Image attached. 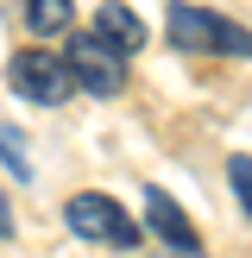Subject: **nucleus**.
Returning <instances> with one entry per match:
<instances>
[{"label":"nucleus","instance_id":"10","mask_svg":"<svg viewBox=\"0 0 252 258\" xmlns=\"http://www.w3.org/2000/svg\"><path fill=\"white\" fill-rule=\"evenodd\" d=\"M0 239H13V202L0 196Z\"/></svg>","mask_w":252,"mask_h":258},{"label":"nucleus","instance_id":"5","mask_svg":"<svg viewBox=\"0 0 252 258\" xmlns=\"http://www.w3.org/2000/svg\"><path fill=\"white\" fill-rule=\"evenodd\" d=\"M145 227H151L158 239H170L183 258H196V252H202V233L189 227V214L176 208V196H170V189H158V183L145 189Z\"/></svg>","mask_w":252,"mask_h":258},{"label":"nucleus","instance_id":"6","mask_svg":"<svg viewBox=\"0 0 252 258\" xmlns=\"http://www.w3.org/2000/svg\"><path fill=\"white\" fill-rule=\"evenodd\" d=\"M95 32L107 38L113 50H126V57H133V50L145 44V19H139V13L126 7V0H107V7H95Z\"/></svg>","mask_w":252,"mask_h":258},{"label":"nucleus","instance_id":"1","mask_svg":"<svg viewBox=\"0 0 252 258\" xmlns=\"http://www.w3.org/2000/svg\"><path fill=\"white\" fill-rule=\"evenodd\" d=\"M164 38L183 57H252V32L246 25H233L227 13L196 7V0H170L164 7Z\"/></svg>","mask_w":252,"mask_h":258},{"label":"nucleus","instance_id":"4","mask_svg":"<svg viewBox=\"0 0 252 258\" xmlns=\"http://www.w3.org/2000/svg\"><path fill=\"white\" fill-rule=\"evenodd\" d=\"M7 88L19 101H38V107H63L76 88L70 76V57H50V50H19V57L7 63Z\"/></svg>","mask_w":252,"mask_h":258},{"label":"nucleus","instance_id":"8","mask_svg":"<svg viewBox=\"0 0 252 258\" xmlns=\"http://www.w3.org/2000/svg\"><path fill=\"white\" fill-rule=\"evenodd\" d=\"M0 164H7V176H19V183H32V151H25V139L13 133L7 120H0Z\"/></svg>","mask_w":252,"mask_h":258},{"label":"nucleus","instance_id":"9","mask_svg":"<svg viewBox=\"0 0 252 258\" xmlns=\"http://www.w3.org/2000/svg\"><path fill=\"white\" fill-rule=\"evenodd\" d=\"M227 183H233L239 208H246V221H252V158H246V151H239V158H227Z\"/></svg>","mask_w":252,"mask_h":258},{"label":"nucleus","instance_id":"3","mask_svg":"<svg viewBox=\"0 0 252 258\" xmlns=\"http://www.w3.org/2000/svg\"><path fill=\"white\" fill-rule=\"evenodd\" d=\"M70 76L82 95L113 101L126 88V50H113L101 32H70Z\"/></svg>","mask_w":252,"mask_h":258},{"label":"nucleus","instance_id":"7","mask_svg":"<svg viewBox=\"0 0 252 258\" xmlns=\"http://www.w3.org/2000/svg\"><path fill=\"white\" fill-rule=\"evenodd\" d=\"M25 25H32L38 38H57L76 25V0H25Z\"/></svg>","mask_w":252,"mask_h":258},{"label":"nucleus","instance_id":"2","mask_svg":"<svg viewBox=\"0 0 252 258\" xmlns=\"http://www.w3.org/2000/svg\"><path fill=\"white\" fill-rule=\"evenodd\" d=\"M63 227H70L76 239H95V246H120V252L139 246V221L113 196H101V189H82V196L63 202Z\"/></svg>","mask_w":252,"mask_h":258}]
</instances>
